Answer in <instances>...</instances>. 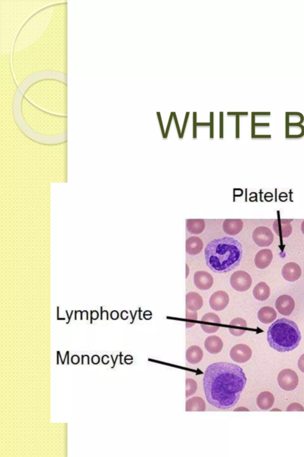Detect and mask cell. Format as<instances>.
Returning a JSON list of instances; mask_svg holds the SVG:
<instances>
[{"mask_svg":"<svg viewBox=\"0 0 304 457\" xmlns=\"http://www.w3.org/2000/svg\"><path fill=\"white\" fill-rule=\"evenodd\" d=\"M244 372L238 365L218 362L206 370L203 387L209 404L217 409H231L237 404L245 387Z\"/></svg>","mask_w":304,"mask_h":457,"instance_id":"1","label":"cell"},{"mask_svg":"<svg viewBox=\"0 0 304 457\" xmlns=\"http://www.w3.org/2000/svg\"><path fill=\"white\" fill-rule=\"evenodd\" d=\"M206 264L212 271L226 273L236 268L242 261V244L234 238L212 240L205 250Z\"/></svg>","mask_w":304,"mask_h":457,"instance_id":"2","label":"cell"},{"mask_svg":"<svg viewBox=\"0 0 304 457\" xmlns=\"http://www.w3.org/2000/svg\"><path fill=\"white\" fill-rule=\"evenodd\" d=\"M33 82L30 78L25 79L14 94L13 102V113L16 125L26 137L33 142L45 145H57L67 142V131L56 135H45L39 134L31 129L26 122L22 113V102L25 94Z\"/></svg>","mask_w":304,"mask_h":457,"instance_id":"3","label":"cell"},{"mask_svg":"<svg viewBox=\"0 0 304 457\" xmlns=\"http://www.w3.org/2000/svg\"><path fill=\"white\" fill-rule=\"evenodd\" d=\"M55 6L53 4L42 8L25 22L14 42L12 54L30 47L42 35L52 20Z\"/></svg>","mask_w":304,"mask_h":457,"instance_id":"4","label":"cell"},{"mask_svg":"<svg viewBox=\"0 0 304 457\" xmlns=\"http://www.w3.org/2000/svg\"><path fill=\"white\" fill-rule=\"evenodd\" d=\"M301 332L294 321L280 318L269 327L268 341L270 347L278 352H291L299 346Z\"/></svg>","mask_w":304,"mask_h":457,"instance_id":"5","label":"cell"},{"mask_svg":"<svg viewBox=\"0 0 304 457\" xmlns=\"http://www.w3.org/2000/svg\"><path fill=\"white\" fill-rule=\"evenodd\" d=\"M277 382L279 387L286 391H291L298 387L299 378L297 373L291 369H284L277 376Z\"/></svg>","mask_w":304,"mask_h":457,"instance_id":"6","label":"cell"},{"mask_svg":"<svg viewBox=\"0 0 304 457\" xmlns=\"http://www.w3.org/2000/svg\"><path fill=\"white\" fill-rule=\"evenodd\" d=\"M230 283L235 291L245 292L250 288L252 281L247 272L240 270L231 275Z\"/></svg>","mask_w":304,"mask_h":457,"instance_id":"7","label":"cell"},{"mask_svg":"<svg viewBox=\"0 0 304 457\" xmlns=\"http://www.w3.org/2000/svg\"><path fill=\"white\" fill-rule=\"evenodd\" d=\"M252 239L258 246L267 247L274 241V235L268 227L259 226L252 232Z\"/></svg>","mask_w":304,"mask_h":457,"instance_id":"8","label":"cell"},{"mask_svg":"<svg viewBox=\"0 0 304 457\" xmlns=\"http://www.w3.org/2000/svg\"><path fill=\"white\" fill-rule=\"evenodd\" d=\"M251 357L252 350L245 344L236 345L230 351L231 358L238 363H246Z\"/></svg>","mask_w":304,"mask_h":457,"instance_id":"9","label":"cell"},{"mask_svg":"<svg viewBox=\"0 0 304 457\" xmlns=\"http://www.w3.org/2000/svg\"><path fill=\"white\" fill-rule=\"evenodd\" d=\"M229 303V297L227 293L223 291H218L212 295L209 304L214 311L220 312L224 310Z\"/></svg>","mask_w":304,"mask_h":457,"instance_id":"10","label":"cell"},{"mask_svg":"<svg viewBox=\"0 0 304 457\" xmlns=\"http://www.w3.org/2000/svg\"><path fill=\"white\" fill-rule=\"evenodd\" d=\"M275 306L280 315L289 316L295 309V301L291 296L283 295L277 299Z\"/></svg>","mask_w":304,"mask_h":457,"instance_id":"11","label":"cell"},{"mask_svg":"<svg viewBox=\"0 0 304 457\" xmlns=\"http://www.w3.org/2000/svg\"><path fill=\"white\" fill-rule=\"evenodd\" d=\"M201 327L203 331L207 333H213L219 329L217 324L220 323L219 316L213 313H209L203 316Z\"/></svg>","mask_w":304,"mask_h":457,"instance_id":"12","label":"cell"},{"mask_svg":"<svg viewBox=\"0 0 304 457\" xmlns=\"http://www.w3.org/2000/svg\"><path fill=\"white\" fill-rule=\"evenodd\" d=\"M194 283L198 289L202 291H206L213 286L214 280L209 273L206 271H197L195 273L194 276Z\"/></svg>","mask_w":304,"mask_h":457,"instance_id":"13","label":"cell"},{"mask_svg":"<svg viewBox=\"0 0 304 457\" xmlns=\"http://www.w3.org/2000/svg\"><path fill=\"white\" fill-rule=\"evenodd\" d=\"M293 219L277 218L274 221L273 228L275 233L280 238H288L292 232L291 222Z\"/></svg>","mask_w":304,"mask_h":457,"instance_id":"14","label":"cell"},{"mask_svg":"<svg viewBox=\"0 0 304 457\" xmlns=\"http://www.w3.org/2000/svg\"><path fill=\"white\" fill-rule=\"evenodd\" d=\"M282 274L284 279L289 281H295L299 280L302 275V270L298 264L290 262L283 267Z\"/></svg>","mask_w":304,"mask_h":457,"instance_id":"15","label":"cell"},{"mask_svg":"<svg viewBox=\"0 0 304 457\" xmlns=\"http://www.w3.org/2000/svg\"><path fill=\"white\" fill-rule=\"evenodd\" d=\"M273 252L269 249L260 250L255 257V265L260 269L267 268L273 260Z\"/></svg>","mask_w":304,"mask_h":457,"instance_id":"16","label":"cell"},{"mask_svg":"<svg viewBox=\"0 0 304 457\" xmlns=\"http://www.w3.org/2000/svg\"><path fill=\"white\" fill-rule=\"evenodd\" d=\"M243 223L241 219H226L223 222L222 228L226 234L237 235L242 231Z\"/></svg>","mask_w":304,"mask_h":457,"instance_id":"17","label":"cell"},{"mask_svg":"<svg viewBox=\"0 0 304 457\" xmlns=\"http://www.w3.org/2000/svg\"><path fill=\"white\" fill-rule=\"evenodd\" d=\"M205 347L209 352L212 354H217L222 352L223 347V341L217 336H210L205 340Z\"/></svg>","mask_w":304,"mask_h":457,"instance_id":"18","label":"cell"},{"mask_svg":"<svg viewBox=\"0 0 304 457\" xmlns=\"http://www.w3.org/2000/svg\"><path fill=\"white\" fill-rule=\"evenodd\" d=\"M203 300L197 292H191L186 295V307L191 311L197 312L202 308Z\"/></svg>","mask_w":304,"mask_h":457,"instance_id":"19","label":"cell"},{"mask_svg":"<svg viewBox=\"0 0 304 457\" xmlns=\"http://www.w3.org/2000/svg\"><path fill=\"white\" fill-rule=\"evenodd\" d=\"M203 243L199 237H189L186 240V252L191 255H197L202 252L203 248Z\"/></svg>","mask_w":304,"mask_h":457,"instance_id":"20","label":"cell"},{"mask_svg":"<svg viewBox=\"0 0 304 457\" xmlns=\"http://www.w3.org/2000/svg\"><path fill=\"white\" fill-rule=\"evenodd\" d=\"M230 327L229 328L231 334L235 336H240L244 334L246 331L247 323L242 318L238 317L233 319L229 323Z\"/></svg>","mask_w":304,"mask_h":457,"instance_id":"21","label":"cell"},{"mask_svg":"<svg viewBox=\"0 0 304 457\" xmlns=\"http://www.w3.org/2000/svg\"><path fill=\"white\" fill-rule=\"evenodd\" d=\"M274 397L271 392L265 391L260 393L257 396V405L262 410H268L273 406Z\"/></svg>","mask_w":304,"mask_h":457,"instance_id":"22","label":"cell"},{"mask_svg":"<svg viewBox=\"0 0 304 457\" xmlns=\"http://www.w3.org/2000/svg\"><path fill=\"white\" fill-rule=\"evenodd\" d=\"M276 317L277 313L271 307H263L258 312V318L263 323H271L276 320Z\"/></svg>","mask_w":304,"mask_h":457,"instance_id":"23","label":"cell"},{"mask_svg":"<svg viewBox=\"0 0 304 457\" xmlns=\"http://www.w3.org/2000/svg\"><path fill=\"white\" fill-rule=\"evenodd\" d=\"M203 358V352L199 347L191 346L189 347L186 352V360L191 364L199 363Z\"/></svg>","mask_w":304,"mask_h":457,"instance_id":"24","label":"cell"},{"mask_svg":"<svg viewBox=\"0 0 304 457\" xmlns=\"http://www.w3.org/2000/svg\"><path fill=\"white\" fill-rule=\"evenodd\" d=\"M206 409L204 399L199 396H194L186 402L187 412H205Z\"/></svg>","mask_w":304,"mask_h":457,"instance_id":"25","label":"cell"},{"mask_svg":"<svg viewBox=\"0 0 304 457\" xmlns=\"http://www.w3.org/2000/svg\"><path fill=\"white\" fill-rule=\"evenodd\" d=\"M253 295L257 300L265 301L268 300L271 295V289L268 284L262 281L254 287Z\"/></svg>","mask_w":304,"mask_h":457,"instance_id":"26","label":"cell"},{"mask_svg":"<svg viewBox=\"0 0 304 457\" xmlns=\"http://www.w3.org/2000/svg\"><path fill=\"white\" fill-rule=\"evenodd\" d=\"M206 224L203 219H188L186 221V227L191 234H202L205 229Z\"/></svg>","mask_w":304,"mask_h":457,"instance_id":"27","label":"cell"},{"mask_svg":"<svg viewBox=\"0 0 304 457\" xmlns=\"http://www.w3.org/2000/svg\"><path fill=\"white\" fill-rule=\"evenodd\" d=\"M304 135V126L302 124H286V137L288 139H300Z\"/></svg>","mask_w":304,"mask_h":457,"instance_id":"28","label":"cell"},{"mask_svg":"<svg viewBox=\"0 0 304 457\" xmlns=\"http://www.w3.org/2000/svg\"><path fill=\"white\" fill-rule=\"evenodd\" d=\"M304 121V117L299 112H287L286 113V124H302Z\"/></svg>","mask_w":304,"mask_h":457,"instance_id":"29","label":"cell"},{"mask_svg":"<svg viewBox=\"0 0 304 457\" xmlns=\"http://www.w3.org/2000/svg\"><path fill=\"white\" fill-rule=\"evenodd\" d=\"M197 390V384L193 379H186V398H188L193 395Z\"/></svg>","mask_w":304,"mask_h":457,"instance_id":"30","label":"cell"},{"mask_svg":"<svg viewBox=\"0 0 304 457\" xmlns=\"http://www.w3.org/2000/svg\"><path fill=\"white\" fill-rule=\"evenodd\" d=\"M287 412H304V408L300 404L292 403L287 407Z\"/></svg>","mask_w":304,"mask_h":457,"instance_id":"31","label":"cell"},{"mask_svg":"<svg viewBox=\"0 0 304 457\" xmlns=\"http://www.w3.org/2000/svg\"><path fill=\"white\" fill-rule=\"evenodd\" d=\"M197 317L196 312L191 311V310L187 309V311H186V318L188 319V320H196Z\"/></svg>","mask_w":304,"mask_h":457,"instance_id":"32","label":"cell"},{"mask_svg":"<svg viewBox=\"0 0 304 457\" xmlns=\"http://www.w3.org/2000/svg\"><path fill=\"white\" fill-rule=\"evenodd\" d=\"M298 366L301 372L304 373V353L301 356L298 360Z\"/></svg>","mask_w":304,"mask_h":457,"instance_id":"33","label":"cell"},{"mask_svg":"<svg viewBox=\"0 0 304 457\" xmlns=\"http://www.w3.org/2000/svg\"><path fill=\"white\" fill-rule=\"evenodd\" d=\"M111 358H112V360H113V363H114L113 367H112L111 368H112V369H113V368H114L115 366H116V361H117V360L118 357H119V355H117V358H116V360H115V361L114 360V358H113V355H111Z\"/></svg>","mask_w":304,"mask_h":457,"instance_id":"34","label":"cell"},{"mask_svg":"<svg viewBox=\"0 0 304 457\" xmlns=\"http://www.w3.org/2000/svg\"><path fill=\"white\" fill-rule=\"evenodd\" d=\"M189 274V267L187 264H186V278H187Z\"/></svg>","mask_w":304,"mask_h":457,"instance_id":"35","label":"cell"},{"mask_svg":"<svg viewBox=\"0 0 304 457\" xmlns=\"http://www.w3.org/2000/svg\"><path fill=\"white\" fill-rule=\"evenodd\" d=\"M301 231H302L303 234L304 235V220L303 221L302 224H301Z\"/></svg>","mask_w":304,"mask_h":457,"instance_id":"36","label":"cell"}]
</instances>
